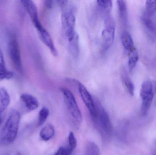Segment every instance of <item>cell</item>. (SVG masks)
Listing matches in <instances>:
<instances>
[{
    "instance_id": "15",
    "label": "cell",
    "mask_w": 156,
    "mask_h": 155,
    "mask_svg": "<svg viewBox=\"0 0 156 155\" xmlns=\"http://www.w3.org/2000/svg\"><path fill=\"white\" fill-rule=\"evenodd\" d=\"M55 130L54 126L51 124L47 125L40 131L39 136L43 141H48L55 135Z\"/></svg>"
},
{
    "instance_id": "17",
    "label": "cell",
    "mask_w": 156,
    "mask_h": 155,
    "mask_svg": "<svg viewBox=\"0 0 156 155\" xmlns=\"http://www.w3.org/2000/svg\"><path fill=\"white\" fill-rule=\"evenodd\" d=\"M151 17L144 15L141 18L142 22L145 27L146 29L153 35H156V27Z\"/></svg>"
},
{
    "instance_id": "1",
    "label": "cell",
    "mask_w": 156,
    "mask_h": 155,
    "mask_svg": "<svg viewBox=\"0 0 156 155\" xmlns=\"http://www.w3.org/2000/svg\"><path fill=\"white\" fill-rule=\"evenodd\" d=\"M20 119L19 112L16 110L11 112L0 133V145L6 146L14 142L18 133Z\"/></svg>"
},
{
    "instance_id": "11",
    "label": "cell",
    "mask_w": 156,
    "mask_h": 155,
    "mask_svg": "<svg viewBox=\"0 0 156 155\" xmlns=\"http://www.w3.org/2000/svg\"><path fill=\"white\" fill-rule=\"evenodd\" d=\"M20 100L26 108L30 111L35 110L39 106V103L37 98L29 94H22L20 96Z\"/></svg>"
},
{
    "instance_id": "8",
    "label": "cell",
    "mask_w": 156,
    "mask_h": 155,
    "mask_svg": "<svg viewBox=\"0 0 156 155\" xmlns=\"http://www.w3.org/2000/svg\"><path fill=\"white\" fill-rule=\"evenodd\" d=\"M20 2L28 13L33 24L37 30L42 28L43 26L39 21L37 9L35 4L33 1L29 0L21 1Z\"/></svg>"
},
{
    "instance_id": "10",
    "label": "cell",
    "mask_w": 156,
    "mask_h": 155,
    "mask_svg": "<svg viewBox=\"0 0 156 155\" xmlns=\"http://www.w3.org/2000/svg\"><path fill=\"white\" fill-rule=\"evenodd\" d=\"M156 93L153 86V82L147 80L142 84L140 91V96L142 100L145 99H153Z\"/></svg>"
},
{
    "instance_id": "2",
    "label": "cell",
    "mask_w": 156,
    "mask_h": 155,
    "mask_svg": "<svg viewBox=\"0 0 156 155\" xmlns=\"http://www.w3.org/2000/svg\"><path fill=\"white\" fill-rule=\"evenodd\" d=\"M95 114L91 116L95 126L104 136H110L113 128L110 117L106 111L96 98H94Z\"/></svg>"
},
{
    "instance_id": "22",
    "label": "cell",
    "mask_w": 156,
    "mask_h": 155,
    "mask_svg": "<svg viewBox=\"0 0 156 155\" xmlns=\"http://www.w3.org/2000/svg\"><path fill=\"white\" fill-rule=\"evenodd\" d=\"M98 7L103 11L108 13L110 12L112 8L113 4L112 1L109 0H99L96 1Z\"/></svg>"
},
{
    "instance_id": "27",
    "label": "cell",
    "mask_w": 156,
    "mask_h": 155,
    "mask_svg": "<svg viewBox=\"0 0 156 155\" xmlns=\"http://www.w3.org/2000/svg\"><path fill=\"white\" fill-rule=\"evenodd\" d=\"M55 1H45V5L48 8H52L55 4Z\"/></svg>"
},
{
    "instance_id": "26",
    "label": "cell",
    "mask_w": 156,
    "mask_h": 155,
    "mask_svg": "<svg viewBox=\"0 0 156 155\" xmlns=\"http://www.w3.org/2000/svg\"><path fill=\"white\" fill-rule=\"evenodd\" d=\"M73 152V150L69 146L68 147H60L55 155H71Z\"/></svg>"
},
{
    "instance_id": "29",
    "label": "cell",
    "mask_w": 156,
    "mask_h": 155,
    "mask_svg": "<svg viewBox=\"0 0 156 155\" xmlns=\"http://www.w3.org/2000/svg\"><path fill=\"white\" fill-rule=\"evenodd\" d=\"M2 123V117L1 116V115H0V125H1V123Z\"/></svg>"
},
{
    "instance_id": "7",
    "label": "cell",
    "mask_w": 156,
    "mask_h": 155,
    "mask_svg": "<svg viewBox=\"0 0 156 155\" xmlns=\"http://www.w3.org/2000/svg\"><path fill=\"white\" fill-rule=\"evenodd\" d=\"M78 89L81 97L84 104L89 110L91 116L95 114V105L94 99L84 85L78 81H76Z\"/></svg>"
},
{
    "instance_id": "3",
    "label": "cell",
    "mask_w": 156,
    "mask_h": 155,
    "mask_svg": "<svg viewBox=\"0 0 156 155\" xmlns=\"http://www.w3.org/2000/svg\"><path fill=\"white\" fill-rule=\"evenodd\" d=\"M61 91L69 114L77 124H80L82 116L74 94L70 90L64 87L61 88Z\"/></svg>"
},
{
    "instance_id": "21",
    "label": "cell",
    "mask_w": 156,
    "mask_h": 155,
    "mask_svg": "<svg viewBox=\"0 0 156 155\" xmlns=\"http://www.w3.org/2000/svg\"><path fill=\"white\" fill-rule=\"evenodd\" d=\"M100 149L98 146L92 142H89L86 145L85 155H99Z\"/></svg>"
},
{
    "instance_id": "19",
    "label": "cell",
    "mask_w": 156,
    "mask_h": 155,
    "mask_svg": "<svg viewBox=\"0 0 156 155\" xmlns=\"http://www.w3.org/2000/svg\"><path fill=\"white\" fill-rule=\"evenodd\" d=\"M122 78L123 83L129 93L131 96H133L134 94L135 86L132 80L125 72L122 73Z\"/></svg>"
},
{
    "instance_id": "12",
    "label": "cell",
    "mask_w": 156,
    "mask_h": 155,
    "mask_svg": "<svg viewBox=\"0 0 156 155\" xmlns=\"http://www.w3.org/2000/svg\"><path fill=\"white\" fill-rule=\"evenodd\" d=\"M121 39L123 46L129 53L133 52L136 50L133 38L127 31L122 32L121 34Z\"/></svg>"
},
{
    "instance_id": "25",
    "label": "cell",
    "mask_w": 156,
    "mask_h": 155,
    "mask_svg": "<svg viewBox=\"0 0 156 155\" xmlns=\"http://www.w3.org/2000/svg\"><path fill=\"white\" fill-rule=\"evenodd\" d=\"M68 139L69 144V147L74 151L77 147V140L73 132H71L69 133Z\"/></svg>"
},
{
    "instance_id": "5",
    "label": "cell",
    "mask_w": 156,
    "mask_h": 155,
    "mask_svg": "<svg viewBox=\"0 0 156 155\" xmlns=\"http://www.w3.org/2000/svg\"><path fill=\"white\" fill-rule=\"evenodd\" d=\"M9 57L13 65L19 72H22L23 65L21 59L20 46L17 38L15 35L11 36L7 45Z\"/></svg>"
},
{
    "instance_id": "23",
    "label": "cell",
    "mask_w": 156,
    "mask_h": 155,
    "mask_svg": "<svg viewBox=\"0 0 156 155\" xmlns=\"http://www.w3.org/2000/svg\"><path fill=\"white\" fill-rule=\"evenodd\" d=\"M156 12V1L146 2V15L151 17Z\"/></svg>"
},
{
    "instance_id": "28",
    "label": "cell",
    "mask_w": 156,
    "mask_h": 155,
    "mask_svg": "<svg viewBox=\"0 0 156 155\" xmlns=\"http://www.w3.org/2000/svg\"><path fill=\"white\" fill-rule=\"evenodd\" d=\"M6 155H21V154L19 153L16 152V153H12L8 154H6Z\"/></svg>"
},
{
    "instance_id": "16",
    "label": "cell",
    "mask_w": 156,
    "mask_h": 155,
    "mask_svg": "<svg viewBox=\"0 0 156 155\" xmlns=\"http://www.w3.org/2000/svg\"><path fill=\"white\" fill-rule=\"evenodd\" d=\"M117 4L119 10V14L122 21L124 24H126L128 19L127 5L125 1H117Z\"/></svg>"
},
{
    "instance_id": "6",
    "label": "cell",
    "mask_w": 156,
    "mask_h": 155,
    "mask_svg": "<svg viewBox=\"0 0 156 155\" xmlns=\"http://www.w3.org/2000/svg\"><path fill=\"white\" fill-rule=\"evenodd\" d=\"M105 27L102 32V49L103 52L107 51L112 46L114 41L115 25L112 20L108 18L105 22Z\"/></svg>"
},
{
    "instance_id": "14",
    "label": "cell",
    "mask_w": 156,
    "mask_h": 155,
    "mask_svg": "<svg viewBox=\"0 0 156 155\" xmlns=\"http://www.w3.org/2000/svg\"><path fill=\"white\" fill-rule=\"evenodd\" d=\"M10 103V97L5 88H0V115L5 110Z\"/></svg>"
},
{
    "instance_id": "24",
    "label": "cell",
    "mask_w": 156,
    "mask_h": 155,
    "mask_svg": "<svg viewBox=\"0 0 156 155\" xmlns=\"http://www.w3.org/2000/svg\"><path fill=\"white\" fill-rule=\"evenodd\" d=\"M49 114V111L47 107H43L40 110L38 116V125L41 126L46 121Z\"/></svg>"
},
{
    "instance_id": "4",
    "label": "cell",
    "mask_w": 156,
    "mask_h": 155,
    "mask_svg": "<svg viewBox=\"0 0 156 155\" xmlns=\"http://www.w3.org/2000/svg\"><path fill=\"white\" fill-rule=\"evenodd\" d=\"M76 22V16L73 10H64L61 15V23L64 33L68 41H71L76 33L75 31Z\"/></svg>"
},
{
    "instance_id": "18",
    "label": "cell",
    "mask_w": 156,
    "mask_h": 155,
    "mask_svg": "<svg viewBox=\"0 0 156 155\" xmlns=\"http://www.w3.org/2000/svg\"><path fill=\"white\" fill-rule=\"evenodd\" d=\"M69 48L71 54L74 57L77 58L79 54V35L76 33L74 38L69 41Z\"/></svg>"
},
{
    "instance_id": "9",
    "label": "cell",
    "mask_w": 156,
    "mask_h": 155,
    "mask_svg": "<svg viewBox=\"0 0 156 155\" xmlns=\"http://www.w3.org/2000/svg\"><path fill=\"white\" fill-rule=\"evenodd\" d=\"M37 31L39 38L43 43L49 49L53 55L57 56L58 55L57 50L53 42V39L48 32L44 27L37 30Z\"/></svg>"
},
{
    "instance_id": "13",
    "label": "cell",
    "mask_w": 156,
    "mask_h": 155,
    "mask_svg": "<svg viewBox=\"0 0 156 155\" xmlns=\"http://www.w3.org/2000/svg\"><path fill=\"white\" fill-rule=\"evenodd\" d=\"M13 76V73L6 68L3 55L0 49V81L9 80L12 78Z\"/></svg>"
},
{
    "instance_id": "20",
    "label": "cell",
    "mask_w": 156,
    "mask_h": 155,
    "mask_svg": "<svg viewBox=\"0 0 156 155\" xmlns=\"http://www.w3.org/2000/svg\"><path fill=\"white\" fill-rule=\"evenodd\" d=\"M129 57L128 59V68L129 72H132L134 69L139 59L138 52L137 50H135L133 52L129 53Z\"/></svg>"
}]
</instances>
